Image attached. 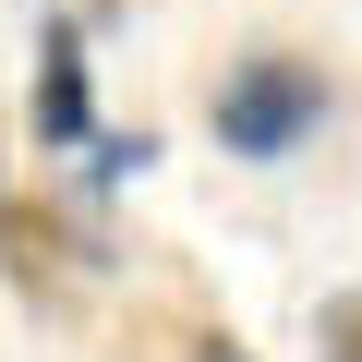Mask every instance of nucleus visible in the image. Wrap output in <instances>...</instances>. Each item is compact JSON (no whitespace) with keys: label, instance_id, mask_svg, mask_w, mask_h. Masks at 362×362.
Returning a JSON list of instances; mask_svg holds the SVG:
<instances>
[{"label":"nucleus","instance_id":"6","mask_svg":"<svg viewBox=\"0 0 362 362\" xmlns=\"http://www.w3.org/2000/svg\"><path fill=\"white\" fill-rule=\"evenodd\" d=\"M194 362H254V350H242L230 326H206V338H194Z\"/></svg>","mask_w":362,"mask_h":362},{"label":"nucleus","instance_id":"4","mask_svg":"<svg viewBox=\"0 0 362 362\" xmlns=\"http://www.w3.org/2000/svg\"><path fill=\"white\" fill-rule=\"evenodd\" d=\"M145 169H157V133H97L85 145V206L121 194V181H145Z\"/></svg>","mask_w":362,"mask_h":362},{"label":"nucleus","instance_id":"1","mask_svg":"<svg viewBox=\"0 0 362 362\" xmlns=\"http://www.w3.org/2000/svg\"><path fill=\"white\" fill-rule=\"evenodd\" d=\"M326 109H338V85H326L302 49H242V61H218V85H206V133H218L242 169L302 157V145L326 133Z\"/></svg>","mask_w":362,"mask_h":362},{"label":"nucleus","instance_id":"2","mask_svg":"<svg viewBox=\"0 0 362 362\" xmlns=\"http://www.w3.org/2000/svg\"><path fill=\"white\" fill-rule=\"evenodd\" d=\"M73 266H109L97 206H25V194H13V169H0V278H13L25 302H61Z\"/></svg>","mask_w":362,"mask_h":362},{"label":"nucleus","instance_id":"5","mask_svg":"<svg viewBox=\"0 0 362 362\" xmlns=\"http://www.w3.org/2000/svg\"><path fill=\"white\" fill-rule=\"evenodd\" d=\"M314 362H362V290H326L314 302Z\"/></svg>","mask_w":362,"mask_h":362},{"label":"nucleus","instance_id":"7","mask_svg":"<svg viewBox=\"0 0 362 362\" xmlns=\"http://www.w3.org/2000/svg\"><path fill=\"white\" fill-rule=\"evenodd\" d=\"M121 13H133V0H85V13H73V25H121Z\"/></svg>","mask_w":362,"mask_h":362},{"label":"nucleus","instance_id":"3","mask_svg":"<svg viewBox=\"0 0 362 362\" xmlns=\"http://www.w3.org/2000/svg\"><path fill=\"white\" fill-rule=\"evenodd\" d=\"M37 145H97V73H85V25L49 13L37 25V109H25Z\"/></svg>","mask_w":362,"mask_h":362}]
</instances>
